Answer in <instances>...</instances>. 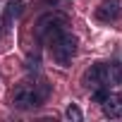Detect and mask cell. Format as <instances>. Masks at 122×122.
<instances>
[{"mask_svg":"<svg viewBox=\"0 0 122 122\" xmlns=\"http://www.w3.org/2000/svg\"><path fill=\"white\" fill-rule=\"evenodd\" d=\"M50 96V84L43 79H26L12 91V105L15 108H38L48 101Z\"/></svg>","mask_w":122,"mask_h":122,"instance_id":"6da1fadb","label":"cell"},{"mask_svg":"<svg viewBox=\"0 0 122 122\" xmlns=\"http://www.w3.org/2000/svg\"><path fill=\"white\" fill-rule=\"evenodd\" d=\"M84 81L93 89H98V86L110 89L112 84H122V65L120 62H98L86 72Z\"/></svg>","mask_w":122,"mask_h":122,"instance_id":"7a4b0ae2","label":"cell"},{"mask_svg":"<svg viewBox=\"0 0 122 122\" xmlns=\"http://www.w3.org/2000/svg\"><path fill=\"white\" fill-rule=\"evenodd\" d=\"M67 26H70V17L67 15H62V12H48V15H43L38 22H36V38L38 41H50L53 36H57L60 31H67Z\"/></svg>","mask_w":122,"mask_h":122,"instance_id":"3957f363","label":"cell"},{"mask_svg":"<svg viewBox=\"0 0 122 122\" xmlns=\"http://www.w3.org/2000/svg\"><path fill=\"white\" fill-rule=\"evenodd\" d=\"M48 46H50V53H53V57L57 62L67 65L77 53V36H72L70 31H60L57 36H53L48 41Z\"/></svg>","mask_w":122,"mask_h":122,"instance_id":"277c9868","label":"cell"},{"mask_svg":"<svg viewBox=\"0 0 122 122\" xmlns=\"http://www.w3.org/2000/svg\"><path fill=\"white\" fill-rule=\"evenodd\" d=\"M122 15V0H103L96 7V19L98 22H115Z\"/></svg>","mask_w":122,"mask_h":122,"instance_id":"5b68a950","label":"cell"},{"mask_svg":"<svg viewBox=\"0 0 122 122\" xmlns=\"http://www.w3.org/2000/svg\"><path fill=\"white\" fill-rule=\"evenodd\" d=\"M101 105H103V115L105 117H120L122 115V93L120 91H108V96L101 101Z\"/></svg>","mask_w":122,"mask_h":122,"instance_id":"8992f818","label":"cell"},{"mask_svg":"<svg viewBox=\"0 0 122 122\" xmlns=\"http://www.w3.org/2000/svg\"><path fill=\"white\" fill-rule=\"evenodd\" d=\"M22 12H24V3H19V0H17V3H10L7 12H5V22H10L12 17H19Z\"/></svg>","mask_w":122,"mask_h":122,"instance_id":"52a82bcc","label":"cell"},{"mask_svg":"<svg viewBox=\"0 0 122 122\" xmlns=\"http://www.w3.org/2000/svg\"><path fill=\"white\" fill-rule=\"evenodd\" d=\"M67 117H70V120H74V122H79V120H81V110L72 103V105L67 108Z\"/></svg>","mask_w":122,"mask_h":122,"instance_id":"ba28073f","label":"cell"}]
</instances>
